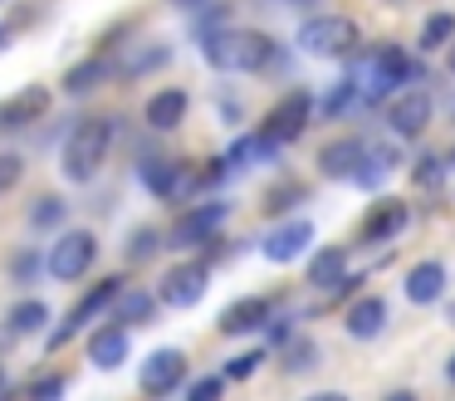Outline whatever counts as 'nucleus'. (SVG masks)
I'll list each match as a JSON object with an SVG mask.
<instances>
[{"label": "nucleus", "instance_id": "obj_1", "mask_svg": "<svg viewBox=\"0 0 455 401\" xmlns=\"http://www.w3.org/2000/svg\"><path fill=\"white\" fill-rule=\"evenodd\" d=\"M201 59H206L216 74H269L279 64V44L265 29H211L201 35Z\"/></svg>", "mask_w": 455, "mask_h": 401}, {"label": "nucleus", "instance_id": "obj_2", "mask_svg": "<svg viewBox=\"0 0 455 401\" xmlns=\"http://www.w3.org/2000/svg\"><path fill=\"white\" fill-rule=\"evenodd\" d=\"M113 137H118L113 117H84V123H74L64 147H60V176L69 186H89L103 172V162H108Z\"/></svg>", "mask_w": 455, "mask_h": 401}, {"label": "nucleus", "instance_id": "obj_3", "mask_svg": "<svg viewBox=\"0 0 455 401\" xmlns=\"http://www.w3.org/2000/svg\"><path fill=\"white\" fill-rule=\"evenodd\" d=\"M294 44L308 59H353L357 44H363V25L353 15H338V10L304 15V25L294 29Z\"/></svg>", "mask_w": 455, "mask_h": 401}, {"label": "nucleus", "instance_id": "obj_4", "mask_svg": "<svg viewBox=\"0 0 455 401\" xmlns=\"http://www.w3.org/2000/svg\"><path fill=\"white\" fill-rule=\"evenodd\" d=\"M421 78V64H416L411 54H406L402 44H372L363 59V98L367 103H392L396 93H406V84H416Z\"/></svg>", "mask_w": 455, "mask_h": 401}, {"label": "nucleus", "instance_id": "obj_5", "mask_svg": "<svg viewBox=\"0 0 455 401\" xmlns=\"http://www.w3.org/2000/svg\"><path fill=\"white\" fill-rule=\"evenodd\" d=\"M230 221V201H196L172 221L167 230V250H206V245L220 240V225Z\"/></svg>", "mask_w": 455, "mask_h": 401}, {"label": "nucleus", "instance_id": "obj_6", "mask_svg": "<svg viewBox=\"0 0 455 401\" xmlns=\"http://www.w3.org/2000/svg\"><path fill=\"white\" fill-rule=\"evenodd\" d=\"M123 289H128V284H123V274H108V279H99V284H93V289L84 293V299L74 303V309H69V318H64L60 328L50 333V352H60L69 338H79V333L89 328V323L108 318V313H113V303H118V293H123Z\"/></svg>", "mask_w": 455, "mask_h": 401}, {"label": "nucleus", "instance_id": "obj_7", "mask_svg": "<svg viewBox=\"0 0 455 401\" xmlns=\"http://www.w3.org/2000/svg\"><path fill=\"white\" fill-rule=\"evenodd\" d=\"M187 381H191V362H187L181 348H152L148 357H142V367H138V391L148 401L177 397Z\"/></svg>", "mask_w": 455, "mask_h": 401}, {"label": "nucleus", "instance_id": "obj_8", "mask_svg": "<svg viewBox=\"0 0 455 401\" xmlns=\"http://www.w3.org/2000/svg\"><path fill=\"white\" fill-rule=\"evenodd\" d=\"M93 260H99V235L93 230H64L60 240L50 245V254H44V274L60 284H79L84 274L93 269Z\"/></svg>", "mask_w": 455, "mask_h": 401}, {"label": "nucleus", "instance_id": "obj_9", "mask_svg": "<svg viewBox=\"0 0 455 401\" xmlns=\"http://www.w3.org/2000/svg\"><path fill=\"white\" fill-rule=\"evenodd\" d=\"M318 117V98L308 93V88H289L284 98H279L275 108L265 113V123H259V132L275 137L279 147H294L299 137L308 132V123Z\"/></svg>", "mask_w": 455, "mask_h": 401}, {"label": "nucleus", "instance_id": "obj_10", "mask_svg": "<svg viewBox=\"0 0 455 401\" xmlns=\"http://www.w3.org/2000/svg\"><path fill=\"white\" fill-rule=\"evenodd\" d=\"M406 225H411V205L402 196H377L363 211V221H357V245L363 250H382V245L402 240Z\"/></svg>", "mask_w": 455, "mask_h": 401}, {"label": "nucleus", "instance_id": "obj_11", "mask_svg": "<svg viewBox=\"0 0 455 401\" xmlns=\"http://www.w3.org/2000/svg\"><path fill=\"white\" fill-rule=\"evenodd\" d=\"M431 123H435V98L426 93V88H406V93H396L392 103H387V132H392L396 142L426 137Z\"/></svg>", "mask_w": 455, "mask_h": 401}, {"label": "nucleus", "instance_id": "obj_12", "mask_svg": "<svg viewBox=\"0 0 455 401\" xmlns=\"http://www.w3.org/2000/svg\"><path fill=\"white\" fill-rule=\"evenodd\" d=\"M206 289H211V264L206 260H181L157 279V299L167 303V309H196V303L206 299Z\"/></svg>", "mask_w": 455, "mask_h": 401}, {"label": "nucleus", "instance_id": "obj_13", "mask_svg": "<svg viewBox=\"0 0 455 401\" xmlns=\"http://www.w3.org/2000/svg\"><path fill=\"white\" fill-rule=\"evenodd\" d=\"M367 137H357V132H338V137H328L323 147H318V156H314V166H318V176L323 181H357V172H363V162H367Z\"/></svg>", "mask_w": 455, "mask_h": 401}, {"label": "nucleus", "instance_id": "obj_14", "mask_svg": "<svg viewBox=\"0 0 455 401\" xmlns=\"http://www.w3.org/2000/svg\"><path fill=\"white\" fill-rule=\"evenodd\" d=\"M314 235L318 230H314L308 215H284V221L259 240V254H265L269 264H294V260H304V254H314Z\"/></svg>", "mask_w": 455, "mask_h": 401}, {"label": "nucleus", "instance_id": "obj_15", "mask_svg": "<svg viewBox=\"0 0 455 401\" xmlns=\"http://www.w3.org/2000/svg\"><path fill=\"white\" fill-rule=\"evenodd\" d=\"M138 181L148 186L157 201H181L187 191H196V172L177 156H142L138 162Z\"/></svg>", "mask_w": 455, "mask_h": 401}, {"label": "nucleus", "instance_id": "obj_16", "mask_svg": "<svg viewBox=\"0 0 455 401\" xmlns=\"http://www.w3.org/2000/svg\"><path fill=\"white\" fill-rule=\"evenodd\" d=\"M275 299L269 293H245V299L226 303L216 318V333H226V338H245V333H265L269 323H275Z\"/></svg>", "mask_w": 455, "mask_h": 401}, {"label": "nucleus", "instance_id": "obj_17", "mask_svg": "<svg viewBox=\"0 0 455 401\" xmlns=\"http://www.w3.org/2000/svg\"><path fill=\"white\" fill-rule=\"evenodd\" d=\"M445 289H451V269H445V260H416L411 269L402 274V299L411 303V309H431V303H441Z\"/></svg>", "mask_w": 455, "mask_h": 401}, {"label": "nucleus", "instance_id": "obj_18", "mask_svg": "<svg viewBox=\"0 0 455 401\" xmlns=\"http://www.w3.org/2000/svg\"><path fill=\"white\" fill-rule=\"evenodd\" d=\"M347 274H353V250H347V245H323V250L308 254L304 284H308V289H318V293H333Z\"/></svg>", "mask_w": 455, "mask_h": 401}, {"label": "nucleus", "instance_id": "obj_19", "mask_svg": "<svg viewBox=\"0 0 455 401\" xmlns=\"http://www.w3.org/2000/svg\"><path fill=\"white\" fill-rule=\"evenodd\" d=\"M128 357H132V328H123V323H99V328L89 333V362L99 372H118Z\"/></svg>", "mask_w": 455, "mask_h": 401}, {"label": "nucleus", "instance_id": "obj_20", "mask_svg": "<svg viewBox=\"0 0 455 401\" xmlns=\"http://www.w3.org/2000/svg\"><path fill=\"white\" fill-rule=\"evenodd\" d=\"M387 299H377V293H363V299H353L343 309V328L353 342H377L387 333Z\"/></svg>", "mask_w": 455, "mask_h": 401}, {"label": "nucleus", "instance_id": "obj_21", "mask_svg": "<svg viewBox=\"0 0 455 401\" xmlns=\"http://www.w3.org/2000/svg\"><path fill=\"white\" fill-rule=\"evenodd\" d=\"M187 113H191L187 88H157V93L148 98V108H142V123H148L152 132H177V127L187 123Z\"/></svg>", "mask_w": 455, "mask_h": 401}, {"label": "nucleus", "instance_id": "obj_22", "mask_svg": "<svg viewBox=\"0 0 455 401\" xmlns=\"http://www.w3.org/2000/svg\"><path fill=\"white\" fill-rule=\"evenodd\" d=\"M157 289H142V284H128V289L118 293V303H113V323H123V328H142V323H157Z\"/></svg>", "mask_w": 455, "mask_h": 401}, {"label": "nucleus", "instance_id": "obj_23", "mask_svg": "<svg viewBox=\"0 0 455 401\" xmlns=\"http://www.w3.org/2000/svg\"><path fill=\"white\" fill-rule=\"evenodd\" d=\"M113 74H123V68L113 64L108 54H89V59H79V64L64 74V93H69V98H84V93H93V88H103Z\"/></svg>", "mask_w": 455, "mask_h": 401}, {"label": "nucleus", "instance_id": "obj_24", "mask_svg": "<svg viewBox=\"0 0 455 401\" xmlns=\"http://www.w3.org/2000/svg\"><path fill=\"white\" fill-rule=\"evenodd\" d=\"M279 152H284V147L255 127V132H245V137H235V142H230L226 162H230V172H240V166H269V162H279Z\"/></svg>", "mask_w": 455, "mask_h": 401}, {"label": "nucleus", "instance_id": "obj_25", "mask_svg": "<svg viewBox=\"0 0 455 401\" xmlns=\"http://www.w3.org/2000/svg\"><path fill=\"white\" fill-rule=\"evenodd\" d=\"M44 113H50V88L30 84V88H20L11 103L0 108V127H5V132H15V127L35 123V117H44Z\"/></svg>", "mask_w": 455, "mask_h": 401}, {"label": "nucleus", "instance_id": "obj_26", "mask_svg": "<svg viewBox=\"0 0 455 401\" xmlns=\"http://www.w3.org/2000/svg\"><path fill=\"white\" fill-rule=\"evenodd\" d=\"M402 166V147L396 142H372L367 147V162H363V172H357V181L353 186H363V191H377V186L387 181V176Z\"/></svg>", "mask_w": 455, "mask_h": 401}, {"label": "nucleus", "instance_id": "obj_27", "mask_svg": "<svg viewBox=\"0 0 455 401\" xmlns=\"http://www.w3.org/2000/svg\"><path fill=\"white\" fill-rule=\"evenodd\" d=\"M357 108H367L357 78H338V84H328V93L318 98V113H323V123H338V117L357 113Z\"/></svg>", "mask_w": 455, "mask_h": 401}, {"label": "nucleus", "instance_id": "obj_28", "mask_svg": "<svg viewBox=\"0 0 455 401\" xmlns=\"http://www.w3.org/2000/svg\"><path fill=\"white\" fill-rule=\"evenodd\" d=\"M455 44V15L451 10H431V15L421 20V35H416V49L421 54H441V49Z\"/></svg>", "mask_w": 455, "mask_h": 401}, {"label": "nucleus", "instance_id": "obj_29", "mask_svg": "<svg viewBox=\"0 0 455 401\" xmlns=\"http://www.w3.org/2000/svg\"><path fill=\"white\" fill-rule=\"evenodd\" d=\"M279 352H284V357H279V367H284L289 377H304V372H314L318 357H323V348H318L308 333H294V338H289Z\"/></svg>", "mask_w": 455, "mask_h": 401}, {"label": "nucleus", "instance_id": "obj_30", "mask_svg": "<svg viewBox=\"0 0 455 401\" xmlns=\"http://www.w3.org/2000/svg\"><path fill=\"white\" fill-rule=\"evenodd\" d=\"M40 328H50V303L40 299H25L5 313V338H25V333H40Z\"/></svg>", "mask_w": 455, "mask_h": 401}, {"label": "nucleus", "instance_id": "obj_31", "mask_svg": "<svg viewBox=\"0 0 455 401\" xmlns=\"http://www.w3.org/2000/svg\"><path fill=\"white\" fill-rule=\"evenodd\" d=\"M265 357H269V348H245V352H235V357H226V381H250L259 367H265Z\"/></svg>", "mask_w": 455, "mask_h": 401}, {"label": "nucleus", "instance_id": "obj_32", "mask_svg": "<svg viewBox=\"0 0 455 401\" xmlns=\"http://www.w3.org/2000/svg\"><path fill=\"white\" fill-rule=\"evenodd\" d=\"M44 269V254L35 250V245H20V250L11 254V284H35Z\"/></svg>", "mask_w": 455, "mask_h": 401}, {"label": "nucleus", "instance_id": "obj_33", "mask_svg": "<svg viewBox=\"0 0 455 401\" xmlns=\"http://www.w3.org/2000/svg\"><path fill=\"white\" fill-rule=\"evenodd\" d=\"M162 64H172V49L167 44H152V49H138L132 59H123V74L128 78H138V74H152V68H162Z\"/></svg>", "mask_w": 455, "mask_h": 401}, {"label": "nucleus", "instance_id": "obj_34", "mask_svg": "<svg viewBox=\"0 0 455 401\" xmlns=\"http://www.w3.org/2000/svg\"><path fill=\"white\" fill-rule=\"evenodd\" d=\"M64 215H69V201H60V196H40V201L30 205L35 230H54V225H64Z\"/></svg>", "mask_w": 455, "mask_h": 401}, {"label": "nucleus", "instance_id": "obj_35", "mask_svg": "<svg viewBox=\"0 0 455 401\" xmlns=\"http://www.w3.org/2000/svg\"><path fill=\"white\" fill-rule=\"evenodd\" d=\"M162 245H167V235H162V230H152V225H138V230H132V240L123 245V250H128V260L138 264V260H152Z\"/></svg>", "mask_w": 455, "mask_h": 401}, {"label": "nucleus", "instance_id": "obj_36", "mask_svg": "<svg viewBox=\"0 0 455 401\" xmlns=\"http://www.w3.org/2000/svg\"><path fill=\"white\" fill-rule=\"evenodd\" d=\"M64 391H69V377H64V372H40V377H30L25 397L30 401H60Z\"/></svg>", "mask_w": 455, "mask_h": 401}, {"label": "nucleus", "instance_id": "obj_37", "mask_svg": "<svg viewBox=\"0 0 455 401\" xmlns=\"http://www.w3.org/2000/svg\"><path fill=\"white\" fill-rule=\"evenodd\" d=\"M181 401H226V372H206V377L187 381V397Z\"/></svg>", "mask_w": 455, "mask_h": 401}, {"label": "nucleus", "instance_id": "obj_38", "mask_svg": "<svg viewBox=\"0 0 455 401\" xmlns=\"http://www.w3.org/2000/svg\"><path fill=\"white\" fill-rule=\"evenodd\" d=\"M299 201H304V186H299V181H284V186H275V191L265 196V211H269V215H289Z\"/></svg>", "mask_w": 455, "mask_h": 401}, {"label": "nucleus", "instance_id": "obj_39", "mask_svg": "<svg viewBox=\"0 0 455 401\" xmlns=\"http://www.w3.org/2000/svg\"><path fill=\"white\" fill-rule=\"evenodd\" d=\"M445 166H451V162H441V156H421V162L411 166V181L416 186H435L445 176Z\"/></svg>", "mask_w": 455, "mask_h": 401}, {"label": "nucleus", "instance_id": "obj_40", "mask_svg": "<svg viewBox=\"0 0 455 401\" xmlns=\"http://www.w3.org/2000/svg\"><path fill=\"white\" fill-rule=\"evenodd\" d=\"M20 172H25V162H20L15 152H5V156H0V196H5L15 181H20Z\"/></svg>", "mask_w": 455, "mask_h": 401}, {"label": "nucleus", "instance_id": "obj_41", "mask_svg": "<svg viewBox=\"0 0 455 401\" xmlns=\"http://www.w3.org/2000/svg\"><path fill=\"white\" fill-rule=\"evenodd\" d=\"M299 401H347V391H338V387H323V391H308V397H299Z\"/></svg>", "mask_w": 455, "mask_h": 401}, {"label": "nucleus", "instance_id": "obj_42", "mask_svg": "<svg viewBox=\"0 0 455 401\" xmlns=\"http://www.w3.org/2000/svg\"><path fill=\"white\" fill-rule=\"evenodd\" d=\"M382 401H421V397H416V391L411 387H396V391H387V397Z\"/></svg>", "mask_w": 455, "mask_h": 401}, {"label": "nucleus", "instance_id": "obj_43", "mask_svg": "<svg viewBox=\"0 0 455 401\" xmlns=\"http://www.w3.org/2000/svg\"><path fill=\"white\" fill-rule=\"evenodd\" d=\"M167 5H177V10H201L206 0H167Z\"/></svg>", "mask_w": 455, "mask_h": 401}, {"label": "nucleus", "instance_id": "obj_44", "mask_svg": "<svg viewBox=\"0 0 455 401\" xmlns=\"http://www.w3.org/2000/svg\"><path fill=\"white\" fill-rule=\"evenodd\" d=\"M445 74H451V78H455V44H451V49H445Z\"/></svg>", "mask_w": 455, "mask_h": 401}, {"label": "nucleus", "instance_id": "obj_45", "mask_svg": "<svg viewBox=\"0 0 455 401\" xmlns=\"http://www.w3.org/2000/svg\"><path fill=\"white\" fill-rule=\"evenodd\" d=\"M445 381H451V387H455V352H451V357H445Z\"/></svg>", "mask_w": 455, "mask_h": 401}, {"label": "nucleus", "instance_id": "obj_46", "mask_svg": "<svg viewBox=\"0 0 455 401\" xmlns=\"http://www.w3.org/2000/svg\"><path fill=\"white\" fill-rule=\"evenodd\" d=\"M445 318H451V328H455V299H451V303H445Z\"/></svg>", "mask_w": 455, "mask_h": 401}, {"label": "nucleus", "instance_id": "obj_47", "mask_svg": "<svg viewBox=\"0 0 455 401\" xmlns=\"http://www.w3.org/2000/svg\"><path fill=\"white\" fill-rule=\"evenodd\" d=\"M289 5H318V0H289Z\"/></svg>", "mask_w": 455, "mask_h": 401}, {"label": "nucleus", "instance_id": "obj_48", "mask_svg": "<svg viewBox=\"0 0 455 401\" xmlns=\"http://www.w3.org/2000/svg\"><path fill=\"white\" fill-rule=\"evenodd\" d=\"M445 162H451V166H455V147H451V156H445Z\"/></svg>", "mask_w": 455, "mask_h": 401}, {"label": "nucleus", "instance_id": "obj_49", "mask_svg": "<svg viewBox=\"0 0 455 401\" xmlns=\"http://www.w3.org/2000/svg\"><path fill=\"white\" fill-rule=\"evenodd\" d=\"M0 44H5V29H0Z\"/></svg>", "mask_w": 455, "mask_h": 401}]
</instances>
